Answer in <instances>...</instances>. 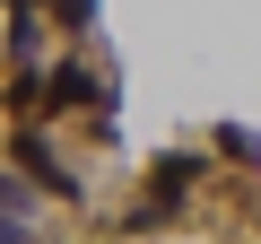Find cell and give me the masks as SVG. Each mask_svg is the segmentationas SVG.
<instances>
[{
    "mask_svg": "<svg viewBox=\"0 0 261 244\" xmlns=\"http://www.w3.org/2000/svg\"><path fill=\"white\" fill-rule=\"evenodd\" d=\"M18 175L35 183V192H53V201H79V175L61 166V149L35 131V122H27V131H18Z\"/></svg>",
    "mask_w": 261,
    "mask_h": 244,
    "instance_id": "cell-1",
    "label": "cell"
},
{
    "mask_svg": "<svg viewBox=\"0 0 261 244\" xmlns=\"http://www.w3.org/2000/svg\"><path fill=\"white\" fill-rule=\"evenodd\" d=\"M192 183H200V157H157V175H148V201H157V209H174Z\"/></svg>",
    "mask_w": 261,
    "mask_h": 244,
    "instance_id": "cell-2",
    "label": "cell"
}]
</instances>
